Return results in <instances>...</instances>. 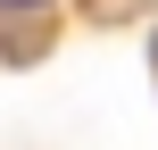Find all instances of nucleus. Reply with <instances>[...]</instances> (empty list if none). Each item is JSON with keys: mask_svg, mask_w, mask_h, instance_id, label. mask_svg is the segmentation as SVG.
Listing matches in <instances>:
<instances>
[{"mask_svg": "<svg viewBox=\"0 0 158 150\" xmlns=\"http://www.w3.org/2000/svg\"><path fill=\"white\" fill-rule=\"evenodd\" d=\"M0 8H33V0H0Z\"/></svg>", "mask_w": 158, "mask_h": 150, "instance_id": "nucleus-1", "label": "nucleus"}]
</instances>
